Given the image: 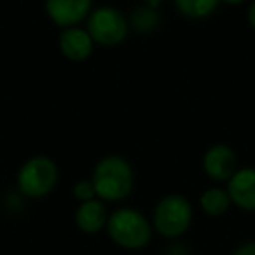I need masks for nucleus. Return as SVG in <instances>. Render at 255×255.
<instances>
[{"label": "nucleus", "instance_id": "18", "mask_svg": "<svg viewBox=\"0 0 255 255\" xmlns=\"http://www.w3.org/2000/svg\"><path fill=\"white\" fill-rule=\"evenodd\" d=\"M147 2H149V4H159L161 0H147Z\"/></svg>", "mask_w": 255, "mask_h": 255}, {"label": "nucleus", "instance_id": "11", "mask_svg": "<svg viewBox=\"0 0 255 255\" xmlns=\"http://www.w3.org/2000/svg\"><path fill=\"white\" fill-rule=\"evenodd\" d=\"M231 198L227 191L224 189H208L205 194L201 196V208L206 215L219 217L229 210Z\"/></svg>", "mask_w": 255, "mask_h": 255}, {"label": "nucleus", "instance_id": "2", "mask_svg": "<svg viewBox=\"0 0 255 255\" xmlns=\"http://www.w3.org/2000/svg\"><path fill=\"white\" fill-rule=\"evenodd\" d=\"M107 231L114 243L128 250L143 248L152 236L149 220L133 208L116 210L107 220Z\"/></svg>", "mask_w": 255, "mask_h": 255}, {"label": "nucleus", "instance_id": "4", "mask_svg": "<svg viewBox=\"0 0 255 255\" xmlns=\"http://www.w3.org/2000/svg\"><path fill=\"white\" fill-rule=\"evenodd\" d=\"M58 184V168L49 157L37 156L26 161L18 175L19 191L30 198H44Z\"/></svg>", "mask_w": 255, "mask_h": 255}, {"label": "nucleus", "instance_id": "15", "mask_svg": "<svg viewBox=\"0 0 255 255\" xmlns=\"http://www.w3.org/2000/svg\"><path fill=\"white\" fill-rule=\"evenodd\" d=\"M234 255H255V241L241 245V247L234 252Z\"/></svg>", "mask_w": 255, "mask_h": 255}, {"label": "nucleus", "instance_id": "12", "mask_svg": "<svg viewBox=\"0 0 255 255\" xmlns=\"http://www.w3.org/2000/svg\"><path fill=\"white\" fill-rule=\"evenodd\" d=\"M219 0H175V5L184 16L205 18L217 7Z\"/></svg>", "mask_w": 255, "mask_h": 255}, {"label": "nucleus", "instance_id": "16", "mask_svg": "<svg viewBox=\"0 0 255 255\" xmlns=\"http://www.w3.org/2000/svg\"><path fill=\"white\" fill-rule=\"evenodd\" d=\"M248 21H250V25L255 28V2L252 4L250 11H248Z\"/></svg>", "mask_w": 255, "mask_h": 255}, {"label": "nucleus", "instance_id": "9", "mask_svg": "<svg viewBox=\"0 0 255 255\" xmlns=\"http://www.w3.org/2000/svg\"><path fill=\"white\" fill-rule=\"evenodd\" d=\"M60 49L68 60L82 61L91 54L93 39L86 30L70 26L60 35Z\"/></svg>", "mask_w": 255, "mask_h": 255}, {"label": "nucleus", "instance_id": "10", "mask_svg": "<svg viewBox=\"0 0 255 255\" xmlns=\"http://www.w3.org/2000/svg\"><path fill=\"white\" fill-rule=\"evenodd\" d=\"M107 210L102 201L89 199L84 201L75 212V224L82 233L95 234L107 224Z\"/></svg>", "mask_w": 255, "mask_h": 255}, {"label": "nucleus", "instance_id": "5", "mask_svg": "<svg viewBox=\"0 0 255 255\" xmlns=\"http://www.w3.org/2000/svg\"><path fill=\"white\" fill-rule=\"evenodd\" d=\"M93 40L102 46H116L123 42L128 33V21L117 9L100 7L91 12L88 19V30Z\"/></svg>", "mask_w": 255, "mask_h": 255}, {"label": "nucleus", "instance_id": "7", "mask_svg": "<svg viewBox=\"0 0 255 255\" xmlns=\"http://www.w3.org/2000/svg\"><path fill=\"white\" fill-rule=\"evenodd\" d=\"M91 0H46V11L58 26H74L86 18Z\"/></svg>", "mask_w": 255, "mask_h": 255}, {"label": "nucleus", "instance_id": "1", "mask_svg": "<svg viewBox=\"0 0 255 255\" xmlns=\"http://www.w3.org/2000/svg\"><path fill=\"white\" fill-rule=\"evenodd\" d=\"M91 182L100 199L119 201L126 198L133 189L131 166L123 157L109 156L96 164Z\"/></svg>", "mask_w": 255, "mask_h": 255}, {"label": "nucleus", "instance_id": "8", "mask_svg": "<svg viewBox=\"0 0 255 255\" xmlns=\"http://www.w3.org/2000/svg\"><path fill=\"white\" fill-rule=\"evenodd\" d=\"M203 166L212 180L226 182L236 173V156L227 145H213L205 154Z\"/></svg>", "mask_w": 255, "mask_h": 255}, {"label": "nucleus", "instance_id": "6", "mask_svg": "<svg viewBox=\"0 0 255 255\" xmlns=\"http://www.w3.org/2000/svg\"><path fill=\"white\" fill-rule=\"evenodd\" d=\"M227 194L236 206L247 212H255V168L236 171L227 182Z\"/></svg>", "mask_w": 255, "mask_h": 255}, {"label": "nucleus", "instance_id": "14", "mask_svg": "<svg viewBox=\"0 0 255 255\" xmlns=\"http://www.w3.org/2000/svg\"><path fill=\"white\" fill-rule=\"evenodd\" d=\"M74 194H75V198L81 199L82 203H84V201H89V199H93V196H96L95 185H93V182L81 180V182H79V184L74 187Z\"/></svg>", "mask_w": 255, "mask_h": 255}, {"label": "nucleus", "instance_id": "3", "mask_svg": "<svg viewBox=\"0 0 255 255\" xmlns=\"http://www.w3.org/2000/svg\"><path fill=\"white\" fill-rule=\"evenodd\" d=\"M192 220L191 203L180 194H170L157 203L154 210V226L166 238H178L189 229Z\"/></svg>", "mask_w": 255, "mask_h": 255}, {"label": "nucleus", "instance_id": "17", "mask_svg": "<svg viewBox=\"0 0 255 255\" xmlns=\"http://www.w3.org/2000/svg\"><path fill=\"white\" fill-rule=\"evenodd\" d=\"M226 4H240V2H243V0H224Z\"/></svg>", "mask_w": 255, "mask_h": 255}, {"label": "nucleus", "instance_id": "13", "mask_svg": "<svg viewBox=\"0 0 255 255\" xmlns=\"http://www.w3.org/2000/svg\"><path fill=\"white\" fill-rule=\"evenodd\" d=\"M131 25L138 32H149V30H152L157 25V14L150 7H140L133 12Z\"/></svg>", "mask_w": 255, "mask_h": 255}]
</instances>
